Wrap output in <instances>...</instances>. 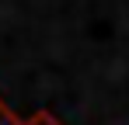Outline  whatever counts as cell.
<instances>
[{
  "instance_id": "obj_1",
  "label": "cell",
  "mask_w": 129,
  "mask_h": 125,
  "mask_svg": "<svg viewBox=\"0 0 129 125\" xmlns=\"http://www.w3.org/2000/svg\"><path fill=\"white\" fill-rule=\"evenodd\" d=\"M0 125H21V122H18V118H14V115H11V111L0 104Z\"/></svg>"
}]
</instances>
